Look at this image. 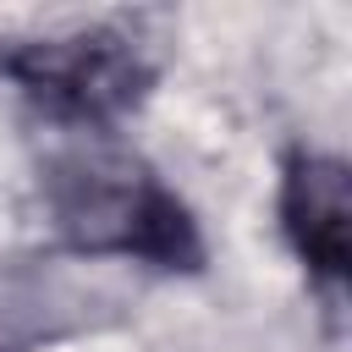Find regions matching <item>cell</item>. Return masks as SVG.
<instances>
[{
  "label": "cell",
  "instance_id": "obj_1",
  "mask_svg": "<svg viewBox=\"0 0 352 352\" xmlns=\"http://www.w3.org/2000/svg\"><path fill=\"white\" fill-rule=\"evenodd\" d=\"M55 214L77 248L99 253H138L154 264L198 258L192 226L182 204L126 154L88 148L55 170Z\"/></svg>",
  "mask_w": 352,
  "mask_h": 352
},
{
  "label": "cell",
  "instance_id": "obj_2",
  "mask_svg": "<svg viewBox=\"0 0 352 352\" xmlns=\"http://www.w3.org/2000/svg\"><path fill=\"white\" fill-rule=\"evenodd\" d=\"M6 72L33 99H44L50 110L77 116V121L116 116L143 94V60L110 28H77V33H60V38L16 44L6 55Z\"/></svg>",
  "mask_w": 352,
  "mask_h": 352
},
{
  "label": "cell",
  "instance_id": "obj_3",
  "mask_svg": "<svg viewBox=\"0 0 352 352\" xmlns=\"http://www.w3.org/2000/svg\"><path fill=\"white\" fill-rule=\"evenodd\" d=\"M280 214L286 231L297 242V253L341 280L352 264V187H346V165L330 154H297L286 170V192H280Z\"/></svg>",
  "mask_w": 352,
  "mask_h": 352
}]
</instances>
